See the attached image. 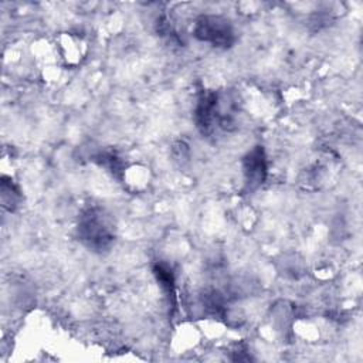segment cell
Returning <instances> with one entry per match:
<instances>
[{
    "mask_svg": "<svg viewBox=\"0 0 363 363\" xmlns=\"http://www.w3.org/2000/svg\"><path fill=\"white\" fill-rule=\"evenodd\" d=\"M77 237L89 251L106 252L116 240L115 221L105 208L98 206L88 207L78 218Z\"/></svg>",
    "mask_w": 363,
    "mask_h": 363,
    "instance_id": "6da1fadb",
    "label": "cell"
},
{
    "mask_svg": "<svg viewBox=\"0 0 363 363\" xmlns=\"http://www.w3.org/2000/svg\"><path fill=\"white\" fill-rule=\"evenodd\" d=\"M193 34L199 41L211 47L227 50L235 43V31L231 21L223 16L203 14L194 21Z\"/></svg>",
    "mask_w": 363,
    "mask_h": 363,
    "instance_id": "7a4b0ae2",
    "label": "cell"
},
{
    "mask_svg": "<svg viewBox=\"0 0 363 363\" xmlns=\"http://www.w3.org/2000/svg\"><path fill=\"white\" fill-rule=\"evenodd\" d=\"M267 155L262 146L252 147L242 159L244 186L248 191L258 189L267 177Z\"/></svg>",
    "mask_w": 363,
    "mask_h": 363,
    "instance_id": "3957f363",
    "label": "cell"
},
{
    "mask_svg": "<svg viewBox=\"0 0 363 363\" xmlns=\"http://www.w3.org/2000/svg\"><path fill=\"white\" fill-rule=\"evenodd\" d=\"M153 274L159 282V285L167 292L173 294V286H174V275L173 271L169 265L157 262L153 265Z\"/></svg>",
    "mask_w": 363,
    "mask_h": 363,
    "instance_id": "277c9868",
    "label": "cell"
}]
</instances>
